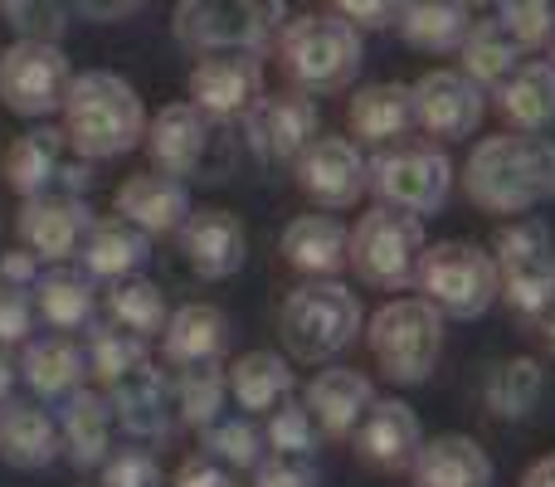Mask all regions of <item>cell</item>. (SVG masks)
<instances>
[{
	"mask_svg": "<svg viewBox=\"0 0 555 487\" xmlns=\"http://www.w3.org/2000/svg\"><path fill=\"white\" fill-rule=\"evenodd\" d=\"M463 191L488 215H527L555 201V142L541 132H498L473 146Z\"/></svg>",
	"mask_w": 555,
	"mask_h": 487,
	"instance_id": "1",
	"label": "cell"
},
{
	"mask_svg": "<svg viewBox=\"0 0 555 487\" xmlns=\"http://www.w3.org/2000/svg\"><path fill=\"white\" fill-rule=\"evenodd\" d=\"M59 117H64L59 127L64 142L83 162H113V156L132 152L137 142H146V103L113 68H88V74L68 78Z\"/></svg>",
	"mask_w": 555,
	"mask_h": 487,
	"instance_id": "2",
	"label": "cell"
},
{
	"mask_svg": "<svg viewBox=\"0 0 555 487\" xmlns=\"http://www.w3.org/2000/svg\"><path fill=\"white\" fill-rule=\"evenodd\" d=\"M361 29L341 15H297L278 29V59L297 93H341L361 74Z\"/></svg>",
	"mask_w": 555,
	"mask_h": 487,
	"instance_id": "3",
	"label": "cell"
},
{
	"mask_svg": "<svg viewBox=\"0 0 555 487\" xmlns=\"http://www.w3.org/2000/svg\"><path fill=\"white\" fill-rule=\"evenodd\" d=\"M356 332H361V303L336 278H312V283L293 287L278 307V336L293 351V361H332L356 342Z\"/></svg>",
	"mask_w": 555,
	"mask_h": 487,
	"instance_id": "4",
	"label": "cell"
},
{
	"mask_svg": "<svg viewBox=\"0 0 555 487\" xmlns=\"http://www.w3.org/2000/svg\"><path fill=\"white\" fill-rule=\"evenodd\" d=\"M283 25V0H181L171 35L195 54H263Z\"/></svg>",
	"mask_w": 555,
	"mask_h": 487,
	"instance_id": "5",
	"label": "cell"
},
{
	"mask_svg": "<svg viewBox=\"0 0 555 487\" xmlns=\"http://www.w3.org/2000/svg\"><path fill=\"white\" fill-rule=\"evenodd\" d=\"M371 356L385 381L424 385L443 356V312L424 297H395L371 317Z\"/></svg>",
	"mask_w": 555,
	"mask_h": 487,
	"instance_id": "6",
	"label": "cell"
},
{
	"mask_svg": "<svg viewBox=\"0 0 555 487\" xmlns=\"http://www.w3.org/2000/svg\"><path fill=\"white\" fill-rule=\"evenodd\" d=\"M414 283H420L424 303H434L443 317H463V322L482 317L502 297L498 258L468 240H443L424 248Z\"/></svg>",
	"mask_w": 555,
	"mask_h": 487,
	"instance_id": "7",
	"label": "cell"
},
{
	"mask_svg": "<svg viewBox=\"0 0 555 487\" xmlns=\"http://www.w3.org/2000/svg\"><path fill=\"white\" fill-rule=\"evenodd\" d=\"M424 248H429L424 244V220L390 210V205H375L371 215L356 220V230H346V264L385 293H400L414 283Z\"/></svg>",
	"mask_w": 555,
	"mask_h": 487,
	"instance_id": "8",
	"label": "cell"
},
{
	"mask_svg": "<svg viewBox=\"0 0 555 487\" xmlns=\"http://www.w3.org/2000/svg\"><path fill=\"white\" fill-rule=\"evenodd\" d=\"M498 278H502V297L512 303V312L537 322L541 312L555 303V244L551 230L537 220H517L498 234Z\"/></svg>",
	"mask_w": 555,
	"mask_h": 487,
	"instance_id": "9",
	"label": "cell"
},
{
	"mask_svg": "<svg viewBox=\"0 0 555 487\" xmlns=\"http://www.w3.org/2000/svg\"><path fill=\"white\" fill-rule=\"evenodd\" d=\"M371 191L380 195L390 210L404 215H434L449 201L453 185V162L439 146H390L375 162H365Z\"/></svg>",
	"mask_w": 555,
	"mask_h": 487,
	"instance_id": "10",
	"label": "cell"
},
{
	"mask_svg": "<svg viewBox=\"0 0 555 487\" xmlns=\"http://www.w3.org/2000/svg\"><path fill=\"white\" fill-rule=\"evenodd\" d=\"M68 54L44 39H15L0 54V103L15 117H49L64 107L68 93Z\"/></svg>",
	"mask_w": 555,
	"mask_h": 487,
	"instance_id": "11",
	"label": "cell"
},
{
	"mask_svg": "<svg viewBox=\"0 0 555 487\" xmlns=\"http://www.w3.org/2000/svg\"><path fill=\"white\" fill-rule=\"evenodd\" d=\"M312 137H322V113H317V103L307 93H297V88H287V93H263L259 103L244 113V142L269 166L297 162Z\"/></svg>",
	"mask_w": 555,
	"mask_h": 487,
	"instance_id": "12",
	"label": "cell"
},
{
	"mask_svg": "<svg viewBox=\"0 0 555 487\" xmlns=\"http://www.w3.org/2000/svg\"><path fill=\"white\" fill-rule=\"evenodd\" d=\"M297 191L322 210H351L365 195L371 176H365V156L351 137H312L302 156L293 162Z\"/></svg>",
	"mask_w": 555,
	"mask_h": 487,
	"instance_id": "13",
	"label": "cell"
},
{
	"mask_svg": "<svg viewBox=\"0 0 555 487\" xmlns=\"http://www.w3.org/2000/svg\"><path fill=\"white\" fill-rule=\"evenodd\" d=\"M410 98H414V123L429 137H439V142L473 137L482 127V113H488V93L463 68H434L410 88Z\"/></svg>",
	"mask_w": 555,
	"mask_h": 487,
	"instance_id": "14",
	"label": "cell"
},
{
	"mask_svg": "<svg viewBox=\"0 0 555 487\" xmlns=\"http://www.w3.org/2000/svg\"><path fill=\"white\" fill-rule=\"evenodd\" d=\"M263 98V64L259 54H205L191 68V98L210 123H244L254 103Z\"/></svg>",
	"mask_w": 555,
	"mask_h": 487,
	"instance_id": "15",
	"label": "cell"
},
{
	"mask_svg": "<svg viewBox=\"0 0 555 487\" xmlns=\"http://www.w3.org/2000/svg\"><path fill=\"white\" fill-rule=\"evenodd\" d=\"M210 117L195 103H166L156 117H146V152H152L156 171L185 181L210 166Z\"/></svg>",
	"mask_w": 555,
	"mask_h": 487,
	"instance_id": "16",
	"label": "cell"
},
{
	"mask_svg": "<svg viewBox=\"0 0 555 487\" xmlns=\"http://www.w3.org/2000/svg\"><path fill=\"white\" fill-rule=\"evenodd\" d=\"M107 414L122 424V434H132V444H162L171 434L176 400L166 371H156L152 361L137 366L132 375H122L117 385H107Z\"/></svg>",
	"mask_w": 555,
	"mask_h": 487,
	"instance_id": "17",
	"label": "cell"
},
{
	"mask_svg": "<svg viewBox=\"0 0 555 487\" xmlns=\"http://www.w3.org/2000/svg\"><path fill=\"white\" fill-rule=\"evenodd\" d=\"M356 459L375 473H404L414 463L424 444V430H420V414L410 410L404 400H375L365 410V420L356 424Z\"/></svg>",
	"mask_w": 555,
	"mask_h": 487,
	"instance_id": "18",
	"label": "cell"
},
{
	"mask_svg": "<svg viewBox=\"0 0 555 487\" xmlns=\"http://www.w3.org/2000/svg\"><path fill=\"white\" fill-rule=\"evenodd\" d=\"M88 205L83 195H64V191H44L29 195L25 210H20V240L35 258H49V264H64L68 254H78L88 234Z\"/></svg>",
	"mask_w": 555,
	"mask_h": 487,
	"instance_id": "19",
	"label": "cell"
},
{
	"mask_svg": "<svg viewBox=\"0 0 555 487\" xmlns=\"http://www.w3.org/2000/svg\"><path fill=\"white\" fill-rule=\"evenodd\" d=\"M181 248L185 264L205 278V283H220V278H234L249 258V240H244L240 215L230 210H195L191 220L181 225Z\"/></svg>",
	"mask_w": 555,
	"mask_h": 487,
	"instance_id": "20",
	"label": "cell"
},
{
	"mask_svg": "<svg viewBox=\"0 0 555 487\" xmlns=\"http://www.w3.org/2000/svg\"><path fill=\"white\" fill-rule=\"evenodd\" d=\"M113 210H117V220L137 225L142 234H181V225L191 220V195L171 176L146 171V176H127L117 185Z\"/></svg>",
	"mask_w": 555,
	"mask_h": 487,
	"instance_id": "21",
	"label": "cell"
},
{
	"mask_svg": "<svg viewBox=\"0 0 555 487\" xmlns=\"http://www.w3.org/2000/svg\"><path fill=\"white\" fill-rule=\"evenodd\" d=\"M230 351V317L210 303H191L176 307L166 317L162 332V356L176 371H191V366H220V356Z\"/></svg>",
	"mask_w": 555,
	"mask_h": 487,
	"instance_id": "22",
	"label": "cell"
},
{
	"mask_svg": "<svg viewBox=\"0 0 555 487\" xmlns=\"http://www.w3.org/2000/svg\"><path fill=\"white\" fill-rule=\"evenodd\" d=\"M410 478L414 487H492V459L468 434H439L420 444Z\"/></svg>",
	"mask_w": 555,
	"mask_h": 487,
	"instance_id": "23",
	"label": "cell"
},
{
	"mask_svg": "<svg viewBox=\"0 0 555 487\" xmlns=\"http://www.w3.org/2000/svg\"><path fill=\"white\" fill-rule=\"evenodd\" d=\"M371 405H375L371 381L361 371H346V366H332V371H322L307 385V414L317 420V430L326 439H351Z\"/></svg>",
	"mask_w": 555,
	"mask_h": 487,
	"instance_id": "24",
	"label": "cell"
},
{
	"mask_svg": "<svg viewBox=\"0 0 555 487\" xmlns=\"http://www.w3.org/2000/svg\"><path fill=\"white\" fill-rule=\"evenodd\" d=\"M492 93H498V113L517 132H546L555 123V68L546 59H521Z\"/></svg>",
	"mask_w": 555,
	"mask_h": 487,
	"instance_id": "25",
	"label": "cell"
},
{
	"mask_svg": "<svg viewBox=\"0 0 555 487\" xmlns=\"http://www.w3.org/2000/svg\"><path fill=\"white\" fill-rule=\"evenodd\" d=\"M78 258H83V273L88 278H103V283H122L132 278L137 268L152 258V234H142L137 225L127 220H98L88 225L83 244H78Z\"/></svg>",
	"mask_w": 555,
	"mask_h": 487,
	"instance_id": "26",
	"label": "cell"
},
{
	"mask_svg": "<svg viewBox=\"0 0 555 487\" xmlns=\"http://www.w3.org/2000/svg\"><path fill=\"white\" fill-rule=\"evenodd\" d=\"M346 123H351L356 142L395 146L414 127L410 88H404V84H365V88H356L351 107H346Z\"/></svg>",
	"mask_w": 555,
	"mask_h": 487,
	"instance_id": "27",
	"label": "cell"
},
{
	"mask_svg": "<svg viewBox=\"0 0 555 487\" xmlns=\"http://www.w3.org/2000/svg\"><path fill=\"white\" fill-rule=\"evenodd\" d=\"M283 258L307 278H336L346 268V230L336 215H302L283 230Z\"/></svg>",
	"mask_w": 555,
	"mask_h": 487,
	"instance_id": "28",
	"label": "cell"
},
{
	"mask_svg": "<svg viewBox=\"0 0 555 487\" xmlns=\"http://www.w3.org/2000/svg\"><path fill=\"white\" fill-rule=\"evenodd\" d=\"M0 459L10 469H49L59 459V430L35 405L5 400L0 405Z\"/></svg>",
	"mask_w": 555,
	"mask_h": 487,
	"instance_id": "29",
	"label": "cell"
},
{
	"mask_svg": "<svg viewBox=\"0 0 555 487\" xmlns=\"http://www.w3.org/2000/svg\"><path fill=\"white\" fill-rule=\"evenodd\" d=\"M230 395L240 410L249 414H273L283 400H293V366L278 351H249L230 366Z\"/></svg>",
	"mask_w": 555,
	"mask_h": 487,
	"instance_id": "30",
	"label": "cell"
},
{
	"mask_svg": "<svg viewBox=\"0 0 555 487\" xmlns=\"http://www.w3.org/2000/svg\"><path fill=\"white\" fill-rule=\"evenodd\" d=\"M35 297H39V317H44L59 336H64V332H88V326H93V317H98L93 278L74 273V268H64V264L49 268V273H39Z\"/></svg>",
	"mask_w": 555,
	"mask_h": 487,
	"instance_id": "31",
	"label": "cell"
},
{
	"mask_svg": "<svg viewBox=\"0 0 555 487\" xmlns=\"http://www.w3.org/2000/svg\"><path fill=\"white\" fill-rule=\"evenodd\" d=\"M468 25H473L468 5H459V0H404L400 20H395L404 44L424 49V54H449V49H459Z\"/></svg>",
	"mask_w": 555,
	"mask_h": 487,
	"instance_id": "32",
	"label": "cell"
},
{
	"mask_svg": "<svg viewBox=\"0 0 555 487\" xmlns=\"http://www.w3.org/2000/svg\"><path fill=\"white\" fill-rule=\"evenodd\" d=\"M64 132L54 127H35L5 152V181L15 195H44L59 185V166H64Z\"/></svg>",
	"mask_w": 555,
	"mask_h": 487,
	"instance_id": "33",
	"label": "cell"
},
{
	"mask_svg": "<svg viewBox=\"0 0 555 487\" xmlns=\"http://www.w3.org/2000/svg\"><path fill=\"white\" fill-rule=\"evenodd\" d=\"M459 59H463V74L488 93V88H498L502 78L521 64V49L498 20H478V25H468V35H463Z\"/></svg>",
	"mask_w": 555,
	"mask_h": 487,
	"instance_id": "34",
	"label": "cell"
},
{
	"mask_svg": "<svg viewBox=\"0 0 555 487\" xmlns=\"http://www.w3.org/2000/svg\"><path fill=\"white\" fill-rule=\"evenodd\" d=\"M88 375V361L68 336H44V342L25 346V381L35 385L39 395L59 400V395H74Z\"/></svg>",
	"mask_w": 555,
	"mask_h": 487,
	"instance_id": "35",
	"label": "cell"
},
{
	"mask_svg": "<svg viewBox=\"0 0 555 487\" xmlns=\"http://www.w3.org/2000/svg\"><path fill=\"white\" fill-rule=\"evenodd\" d=\"M64 449L78 469H98L107 459V400L98 390H74L64 410Z\"/></svg>",
	"mask_w": 555,
	"mask_h": 487,
	"instance_id": "36",
	"label": "cell"
},
{
	"mask_svg": "<svg viewBox=\"0 0 555 487\" xmlns=\"http://www.w3.org/2000/svg\"><path fill=\"white\" fill-rule=\"evenodd\" d=\"M546 390V371L531 356H512L488 375V410L498 420H527Z\"/></svg>",
	"mask_w": 555,
	"mask_h": 487,
	"instance_id": "37",
	"label": "cell"
},
{
	"mask_svg": "<svg viewBox=\"0 0 555 487\" xmlns=\"http://www.w3.org/2000/svg\"><path fill=\"white\" fill-rule=\"evenodd\" d=\"M107 312H113V326H122V332L132 336H162L166 332V297L162 287L152 283V278H122V283H113V293H107Z\"/></svg>",
	"mask_w": 555,
	"mask_h": 487,
	"instance_id": "38",
	"label": "cell"
},
{
	"mask_svg": "<svg viewBox=\"0 0 555 487\" xmlns=\"http://www.w3.org/2000/svg\"><path fill=\"white\" fill-rule=\"evenodd\" d=\"M224 395H230V381H224L220 366H191V371H176V381H171L176 414L191 430H210L220 420Z\"/></svg>",
	"mask_w": 555,
	"mask_h": 487,
	"instance_id": "39",
	"label": "cell"
},
{
	"mask_svg": "<svg viewBox=\"0 0 555 487\" xmlns=\"http://www.w3.org/2000/svg\"><path fill=\"white\" fill-rule=\"evenodd\" d=\"M137 366H146V342L122 326H88V371L98 375L103 385H117L122 375H132Z\"/></svg>",
	"mask_w": 555,
	"mask_h": 487,
	"instance_id": "40",
	"label": "cell"
},
{
	"mask_svg": "<svg viewBox=\"0 0 555 487\" xmlns=\"http://www.w3.org/2000/svg\"><path fill=\"white\" fill-rule=\"evenodd\" d=\"M68 10H74V0H0V20L20 39H44V44L64 39Z\"/></svg>",
	"mask_w": 555,
	"mask_h": 487,
	"instance_id": "41",
	"label": "cell"
},
{
	"mask_svg": "<svg viewBox=\"0 0 555 487\" xmlns=\"http://www.w3.org/2000/svg\"><path fill=\"white\" fill-rule=\"evenodd\" d=\"M498 25L517 39L521 54H531V49H551L555 0H498Z\"/></svg>",
	"mask_w": 555,
	"mask_h": 487,
	"instance_id": "42",
	"label": "cell"
},
{
	"mask_svg": "<svg viewBox=\"0 0 555 487\" xmlns=\"http://www.w3.org/2000/svg\"><path fill=\"white\" fill-rule=\"evenodd\" d=\"M205 434V453H210L215 463H224V469H259L263 459V439L259 430H254V420H215Z\"/></svg>",
	"mask_w": 555,
	"mask_h": 487,
	"instance_id": "43",
	"label": "cell"
},
{
	"mask_svg": "<svg viewBox=\"0 0 555 487\" xmlns=\"http://www.w3.org/2000/svg\"><path fill=\"white\" fill-rule=\"evenodd\" d=\"M317 420L307 414V405L297 400H283L278 410L269 414V449L273 453H293V459H312L317 449Z\"/></svg>",
	"mask_w": 555,
	"mask_h": 487,
	"instance_id": "44",
	"label": "cell"
},
{
	"mask_svg": "<svg viewBox=\"0 0 555 487\" xmlns=\"http://www.w3.org/2000/svg\"><path fill=\"white\" fill-rule=\"evenodd\" d=\"M103 487H162V469L146 449H117L103 459Z\"/></svg>",
	"mask_w": 555,
	"mask_h": 487,
	"instance_id": "45",
	"label": "cell"
},
{
	"mask_svg": "<svg viewBox=\"0 0 555 487\" xmlns=\"http://www.w3.org/2000/svg\"><path fill=\"white\" fill-rule=\"evenodd\" d=\"M254 487H322L312 459H293V453H273V459H259L254 469Z\"/></svg>",
	"mask_w": 555,
	"mask_h": 487,
	"instance_id": "46",
	"label": "cell"
},
{
	"mask_svg": "<svg viewBox=\"0 0 555 487\" xmlns=\"http://www.w3.org/2000/svg\"><path fill=\"white\" fill-rule=\"evenodd\" d=\"M404 0H332V15H341L356 29H395Z\"/></svg>",
	"mask_w": 555,
	"mask_h": 487,
	"instance_id": "47",
	"label": "cell"
},
{
	"mask_svg": "<svg viewBox=\"0 0 555 487\" xmlns=\"http://www.w3.org/2000/svg\"><path fill=\"white\" fill-rule=\"evenodd\" d=\"M29 342V303L25 287L0 283V346H20Z\"/></svg>",
	"mask_w": 555,
	"mask_h": 487,
	"instance_id": "48",
	"label": "cell"
},
{
	"mask_svg": "<svg viewBox=\"0 0 555 487\" xmlns=\"http://www.w3.org/2000/svg\"><path fill=\"white\" fill-rule=\"evenodd\" d=\"M176 487H240V478H234V469H224V463H215L210 453H201V459L181 463Z\"/></svg>",
	"mask_w": 555,
	"mask_h": 487,
	"instance_id": "49",
	"label": "cell"
},
{
	"mask_svg": "<svg viewBox=\"0 0 555 487\" xmlns=\"http://www.w3.org/2000/svg\"><path fill=\"white\" fill-rule=\"evenodd\" d=\"M0 283H15V287L39 283V258L29 254V248H10V254L0 258Z\"/></svg>",
	"mask_w": 555,
	"mask_h": 487,
	"instance_id": "50",
	"label": "cell"
},
{
	"mask_svg": "<svg viewBox=\"0 0 555 487\" xmlns=\"http://www.w3.org/2000/svg\"><path fill=\"white\" fill-rule=\"evenodd\" d=\"M74 5L83 10L88 20H107V25H113V20L137 15V10H142V5H152V0H74Z\"/></svg>",
	"mask_w": 555,
	"mask_h": 487,
	"instance_id": "51",
	"label": "cell"
},
{
	"mask_svg": "<svg viewBox=\"0 0 555 487\" xmlns=\"http://www.w3.org/2000/svg\"><path fill=\"white\" fill-rule=\"evenodd\" d=\"M521 487H555V453L531 463V469L521 473Z\"/></svg>",
	"mask_w": 555,
	"mask_h": 487,
	"instance_id": "52",
	"label": "cell"
},
{
	"mask_svg": "<svg viewBox=\"0 0 555 487\" xmlns=\"http://www.w3.org/2000/svg\"><path fill=\"white\" fill-rule=\"evenodd\" d=\"M537 332H541V342H546V351L555 356V303H551L546 312L537 317Z\"/></svg>",
	"mask_w": 555,
	"mask_h": 487,
	"instance_id": "53",
	"label": "cell"
},
{
	"mask_svg": "<svg viewBox=\"0 0 555 487\" xmlns=\"http://www.w3.org/2000/svg\"><path fill=\"white\" fill-rule=\"evenodd\" d=\"M10 390H15V366H10V356L0 351V405L10 400Z\"/></svg>",
	"mask_w": 555,
	"mask_h": 487,
	"instance_id": "54",
	"label": "cell"
},
{
	"mask_svg": "<svg viewBox=\"0 0 555 487\" xmlns=\"http://www.w3.org/2000/svg\"><path fill=\"white\" fill-rule=\"evenodd\" d=\"M459 5H488V0H459Z\"/></svg>",
	"mask_w": 555,
	"mask_h": 487,
	"instance_id": "55",
	"label": "cell"
},
{
	"mask_svg": "<svg viewBox=\"0 0 555 487\" xmlns=\"http://www.w3.org/2000/svg\"><path fill=\"white\" fill-rule=\"evenodd\" d=\"M546 64H551V68H555V39H551V59H546Z\"/></svg>",
	"mask_w": 555,
	"mask_h": 487,
	"instance_id": "56",
	"label": "cell"
}]
</instances>
